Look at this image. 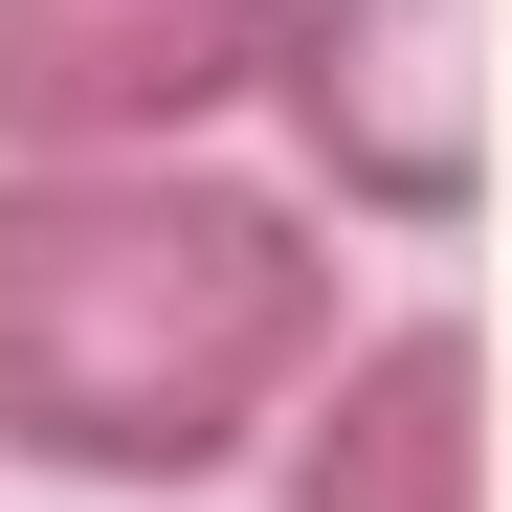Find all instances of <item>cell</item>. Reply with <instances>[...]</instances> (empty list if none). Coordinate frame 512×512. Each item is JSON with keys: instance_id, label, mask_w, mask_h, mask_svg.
Returning a JSON list of instances; mask_svg holds the SVG:
<instances>
[{"instance_id": "obj_3", "label": "cell", "mask_w": 512, "mask_h": 512, "mask_svg": "<svg viewBox=\"0 0 512 512\" xmlns=\"http://www.w3.org/2000/svg\"><path fill=\"white\" fill-rule=\"evenodd\" d=\"M290 67V0H0V156H179Z\"/></svg>"}, {"instance_id": "obj_4", "label": "cell", "mask_w": 512, "mask_h": 512, "mask_svg": "<svg viewBox=\"0 0 512 512\" xmlns=\"http://www.w3.org/2000/svg\"><path fill=\"white\" fill-rule=\"evenodd\" d=\"M290 512H490V312H401L290 401Z\"/></svg>"}, {"instance_id": "obj_1", "label": "cell", "mask_w": 512, "mask_h": 512, "mask_svg": "<svg viewBox=\"0 0 512 512\" xmlns=\"http://www.w3.org/2000/svg\"><path fill=\"white\" fill-rule=\"evenodd\" d=\"M357 357L334 223L223 156H0V468L201 490Z\"/></svg>"}, {"instance_id": "obj_2", "label": "cell", "mask_w": 512, "mask_h": 512, "mask_svg": "<svg viewBox=\"0 0 512 512\" xmlns=\"http://www.w3.org/2000/svg\"><path fill=\"white\" fill-rule=\"evenodd\" d=\"M268 112L357 223H468L490 201V0H290Z\"/></svg>"}]
</instances>
